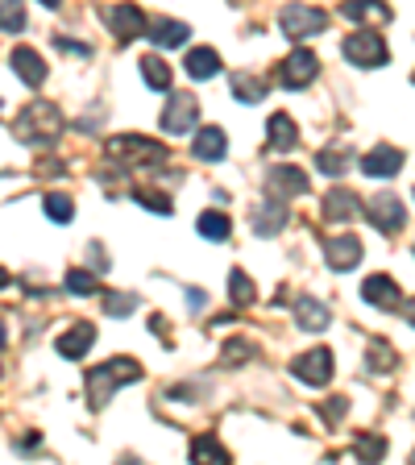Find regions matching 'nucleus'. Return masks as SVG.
Instances as JSON below:
<instances>
[{
	"instance_id": "f257e3e1",
	"label": "nucleus",
	"mask_w": 415,
	"mask_h": 465,
	"mask_svg": "<svg viewBox=\"0 0 415 465\" xmlns=\"http://www.w3.org/2000/svg\"><path fill=\"white\" fill-rule=\"evenodd\" d=\"M137 379H142V366H137L133 357H109V362L92 366L88 374H84V382H88V407L100 411L120 387H129V382H137Z\"/></svg>"
},
{
	"instance_id": "f03ea898",
	"label": "nucleus",
	"mask_w": 415,
	"mask_h": 465,
	"mask_svg": "<svg viewBox=\"0 0 415 465\" xmlns=\"http://www.w3.org/2000/svg\"><path fill=\"white\" fill-rule=\"evenodd\" d=\"M63 133V112L50 104V100H33V104H25L22 117L13 121V138L25 141V146H50V141Z\"/></svg>"
},
{
	"instance_id": "7ed1b4c3",
	"label": "nucleus",
	"mask_w": 415,
	"mask_h": 465,
	"mask_svg": "<svg viewBox=\"0 0 415 465\" xmlns=\"http://www.w3.org/2000/svg\"><path fill=\"white\" fill-rule=\"evenodd\" d=\"M109 154L117 158V163H125V166H163L166 158H171L166 146H158V141H150V138H137V133L112 138L109 141Z\"/></svg>"
},
{
	"instance_id": "20e7f679",
	"label": "nucleus",
	"mask_w": 415,
	"mask_h": 465,
	"mask_svg": "<svg viewBox=\"0 0 415 465\" xmlns=\"http://www.w3.org/2000/svg\"><path fill=\"white\" fill-rule=\"evenodd\" d=\"M340 55L349 58L353 67H386L391 63V50H386V42H383V33H374V30H358V33H349L345 42H340Z\"/></svg>"
},
{
	"instance_id": "39448f33",
	"label": "nucleus",
	"mask_w": 415,
	"mask_h": 465,
	"mask_svg": "<svg viewBox=\"0 0 415 465\" xmlns=\"http://www.w3.org/2000/svg\"><path fill=\"white\" fill-rule=\"evenodd\" d=\"M278 25H283L287 38L304 42V38H312V33L324 30L328 13L324 9H312V4H283V13H278Z\"/></svg>"
},
{
	"instance_id": "423d86ee",
	"label": "nucleus",
	"mask_w": 415,
	"mask_h": 465,
	"mask_svg": "<svg viewBox=\"0 0 415 465\" xmlns=\"http://www.w3.org/2000/svg\"><path fill=\"white\" fill-rule=\"evenodd\" d=\"M366 217H370V225L378 228V233H399V228L407 225V212H403V204H399V195H391V192H378V195H370V204L361 208Z\"/></svg>"
},
{
	"instance_id": "0eeeda50",
	"label": "nucleus",
	"mask_w": 415,
	"mask_h": 465,
	"mask_svg": "<svg viewBox=\"0 0 415 465\" xmlns=\"http://www.w3.org/2000/svg\"><path fill=\"white\" fill-rule=\"evenodd\" d=\"M320 76V58L312 55V50H291V55L283 58V67H278V84L291 87V92H299V87H307L312 79Z\"/></svg>"
},
{
	"instance_id": "6e6552de",
	"label": "nucleus",
	"mask_w": 415,
	"mask_h": 465,
	"mask_svg": "<svg viewBox=\"0 0 415 465\" xmlns=\"http://www.w3.org/2000/svg\"><path fill=\"white\" fill-rule=\"evenodd\" d=\"M291 374H296L299 382H307V387H328V382H332V353H328L324 345L307 349V353H299L296 362H291Z\"/></svg>"
},
{
	"instance_id": "1a4fd4ad",
	"label": "nucleus",
	"mask_w": 415,
	"mask_h": 465,
	"mask_svg": "<svg viewBox=\"0 0 415 465\" xmlns=\"http://www.w3.org/2000/svg\"><path fill=\"white\" fill-rule=\"evenodd\" d=\"M196 121H199V100L191 96V92H175L163 112V130L171 133V138H179V133L196 130Z\"/></svg>"
},
{
	"instance_id": "9d476101",
	"label": "nucleus",
	"mask_w": 415,
	"mask_h": 465,
	"mask_svg": "<svg viewBox=\"0 0 415 465\" xmlns=\"http://www.w3.org/2000/svg\"><path fill=\"white\" fill-rule=\"evenodd\" d=\"M361 300L370 308H383V312H399L403 308V291H399V282L391 274H370L361 282Z\"/></svg>"
},
{
	"instance_id": "9b49d317",
	"label": "nucleus",
	"mask_w": 415,
	"mask_h": 465,
	"mask_svg": "<svg viewBox=\"0 0 415 465\" xmlns=\"http://www.w3.org/2000/svg\"><path fill=\"white\" fill-rule=\"evenodd\" d=\"M253 233L258 237H274V233H283L287 225V204H283V195H262L258 204H253Z\"/></svg>"
},
{
	"instance_id": "f8f14e48",
	"label": "nucleus",
	"mask_w": 415,
	"mask_h": 465,
	"mask_svg": "<svg viewBox=\"0 0 415 465\" xmlns=\"http://www.w3.org/2000/svg\"><path fill=\"white\" fill-rule=\"evenodd\" d=\"M109 25H112L117 46H129L133 38H142L146 33V13L137 9V4H117V9L109 13Z\"/></svg>"
},
{
	"instance_id": "ddd939ff",
	"label": "nucleus",
	"mask_w": 415,
	"mask_h": 465,
	"mask_svg": "<svg viewBox=\"0 0 415 465\" xmlns=\"http://www.w3.org/2000/svg\"><path fill=\"white\" fill-rule=\"evenodd\" d=\"M320 212H324V220L349 225V220L361 217V200L353 192H345V187H332V192H324V200H320Z\"/></svg>"
},
{
	"instance_id": "4468645a",
	"label": "nucleus",
	"mask_w": 415,
	"mask_h": 465,
	"mask_svg": "<svg viewBox=\"0 0 415 465\" xmlns=\"http://www.w3.org/2000/svg\"><path fill=\"white\" fill-rule=\"evenodd\" d=\"M324 262L332 271H353L361 262V241L353 233H340V237H324Z\"/></svg>"
},
{
	"instance_id": "2eb2a0df",
	"label": "nucleus",
	"mask_w": 415,
	"mask_h": 465,
	"mask_svg": "<svg viewBox=\"0 0 415 465\" xmlns=\"http://www.w3.org/2000/svg\"><path fill=\"white\" fill-rule=\"evenodd\" d=\"M399 171H403V150H394V146H374L361 158V174H370V179H391Z\"/></svg>"
},
{
	"instance_id": "dca6fc26",
	"label": "nucleus",
	"mask_w": 415,
	"mask_h": 465,
	"mask_svg": "<svg viewBox=\"0 0 415 465\" xmlns=\"http://www.w3.org/2000/svg\"><path fill=\"white\" fill-rule=\"evenodd\" d=\"M92 345H96V328H92L88 320H84V325H71L66 333H58V341H55L58 357H66V362H79Z\"/></svg>"
},
{
	"instance_id": "f3484780",
	"label": "nucleus",
	"mask_w": 415,
	"mask_h": 465,
	"mask_svg": "<svg viewBox=\"0 0 415 465\" xmlns=\"http://www.w3.org/2000/svg\"><path fill=\"white\" fill-rule=\"evenodd\" d=\"M146 38H150L154 46L171 50V46H183L187 38H191V25L175 22V17H154V22H146Z\"/></svg>"
},
{
	"instance_id": "a211bd4d",
	"label": "nucleus",
	"mask_w": 415,
	"mask_h": 465,
	"mask_svg": "<svg viewBox=\"0 0 415 465\" xmlns=\"http://www.w3.org/2000/svg\"><path fill=\"white\" fill-rule=\"evenodd\" d=\"M191 154H196L199 163H220V158L229 154L225 130H220V125H204V130H199L196 125V146H191Z\"/></svg>"
},
{
	"instance_id": "6ab92c4d",
	"label": "nucleus",
	"mask_w": 415,
	"mask_h": 465,
	"mask_svg": "<svg viewBox=\"0 0 415 465\" xmlns=\"http://www.w3.org/2000/svg\"><path fill=\"white\" fill-rule=\"evenodd\" d=\"M9 63H13V71H17V79H22V84H30V87H42L46 84V71H50V67L42 63V55H38V50H30V46H17V50L9 55Z\"/></svg>"
},
{
	"instance_id": "aec40b11",
	"label": "nucleus",
	"mask_w": 415,
	"mask_h": 465,
	"mask_svg": "<svg viewBox=\"0 0 415 465\" xmlns=\"http://www.w3.org/2000/svg\"><path fill=\"white\" fill-rule=\"evenodd\" d=\"M266 146H270L274 154H291L299 146V130L287 112H274V117L266 121Z\"/></svg>"
},
{
	"instance_id": "412c9836",
	"label": "nucleus",
	"mask_w": 415,
	"mask_h": 465,
	"mask_svg": "<svg viewBox=\"0 0 415 465\" xmlns=\"http://www.w3.org/2000/svg\"><path fill=\"white\" fill-rule=\"evenodd\" d=\"M328 320H332V312H328V303H320L316 295H299L296 300V325L304 328V333H320V328H328Z\"/></svg>"
},
{
	"instance_id": "4be33fe9",
	"label": "nucleus",
	"mask_w": 415,
	"mask_h": 465,
	"mask_svg": "<svg viewBox=\"0 0 415 465\" xmlns=\"http://www.w3.org/2000/svg\"><path fill=\"white\" fill-rule=\"evenodd\" d=\"M340 13H345L349 22H361V25H366V22L386 25V22L394 17L386 0H345V4H340Z\"/></svg>"
},
{
	"instance_id": "5701e85b",
	"label": "nucleus",
	"mask_w": 415,
	"mask_h": 465,
	"mask_svg": "<svg viewBox=\"0 0 415 465\" xmlns=\"http://www.w3.org/2000/svg\"><path fill=\"white\" fill-rule=\"evenodd\" d=\"M266 183H270V195H307V174L299 171V166H274L270 171V179H266Z\"/></svg>"
},
{
	"instance_id": "b1692460",
	"label": "nucleus",
	"mask_w": 415,
	"mask_h": 465,
	"mask_svg": "<svg viewBox=\"0 0 415 465\" xmlns=\"http://www.w3.org/2000/svg\"><path fill=\"white\" fill-rule=\"evenodd\" d=\"M353 163H358V158H353L349 146H324V150L316 154V171L328 174V179H340Z\"/></svg>"
},
{
	"instance_id": "393cba45",
	"label": "nucleus",
	"mask_w": 415,
	"mask_h": 465,
	"mask_svg": "<svg viewBox=\"0 0 415 465\" xmlns=\"http://www.w3.org/2000/svg\"><path fill=\"white\" fill-rule=\"evenodd\" d=\"M183 67H187V76L191 79H212L220 71V55L212 50V46H196V50L187 55Z\"/></svg>"
},
{
	"instance_id": "a878e982",
	"label": "nucleus",
	"mask_w": 415,
	"mask_h": 465,
	"mask_svg": "<svg viewBox=\"0 0 415 465\" xmlns=\"http://www.w3.org/2000/svg\"><path fill=\"white\" fill-rule=\"evenodd\" d=\"M233 96H237L241 104H262L266 100V79L250 76V71H237V76H233Z\"/></svg>"
},
{
	"instance_id": "bb28decb",
	"label": "nucleus",
	"mask_w": 415,
	"mask_h": 465,
	"mask_svg": "<svg viewBox=\"0 0 415 465\" xmlns=\"http://www.w3.org/2000/svg\"><path fill=\"white\" fill-rule=\"evenodd\" d=\"M142 79L154 87V92H171V67H166V58L146 55L142 58Z\"/></svg>"
},
{
	"instance_id": "cd10ccee",
	"label": "nucleus",
	"mask_w": 415,
	"mask_h": 465,
	"mask_svg": "<svg viewBox=\"0 0 415 465\" xmlns=\"http://www.w3.org/2000/svg\"><path fill=\"white\" fill-rule=\"evenodd\" d=\"M196 228H199V237L204 241H229V233H233L225 212H204V217L196 220Z\"/></svg>"
},
{
	"instance_id": "c85d7f7f",
	"label": "nucleus",
	"mask_w": 415,
	"mask_h": 465,
	"mask_svg": "<svg viewBox=\"0 0 415 465\" xmlns=\"http://www.w3.org/2000/svg\"><path fill=\"white\" fill-rule=\"evenodd\" d=\"M42 208L55 225H71V217H75V204H71V195H63V192H50L42 200Z\"/></svg>"
},
{
	"instance_id": "c756f323",
	"label": "nucleus",
	"mask_w": 415,
	"mask_h": 465,
	"mask_svg": "<svg viewBox=\"0 0 415 465\" xmlns=\"http://www.w3.org/2000/svg\"><path fill=\"white\" fill-rule=\"evenodd\" d=\"M191 461H229V453H225V444L216 441V436H196L191 441Z\"/></svg>"
},
{
	"instance_id": "7c9ffc66",
	"label": "nucleus",
	"mask_w": 415,
	"mask_h": 465,
	"mask_svg": "<svg viewBox=\"0 0 415 465\" xmlns=\"http://www.w3.org/2000/svg\"><path fill=\"white\" fill-rule=\"evenodd\" d=\"M353 453H358V461H383L386 441L383 436H370V433H358L353 436Z\"/></svg>"
},
{
	"instance_id": "2f4dec72",
	"label": "nucleus",
	"mask_w": 415,
	"mask_h": 465,
	"mask_svg": "<svg viewBox=\"0 0 415 465\" xmlns=\"http://www.w3.org/2000/svg\"><path fill=\"white\" fill-rule=\"evenodd\" d=\"M25 30V4L22 0H0V33Z\"/></svg>"
},
{
	"instance_id": "473e14b6",
	"label": "nucleus",
	"mask_w": 415,
	"mask_h": 465,
	"mask_svg": "<svg viewBox=\"0 0 415 465\" xmlns=\"http://www.w3.org/2000/svg\"><path fill=\"white\" fill-rule=\"evenodd\" d=\"M229 295L237 308H245V303H253V295H258V287H253V279L245 271H233L229 274Z\"/></svg>"
},
{
	"instance_id": "72a5a7b5",
	"label": "nucleus",
	"mask_w": 415,
	"mask_h": 465,
	"mask_svg": "<svg viewBox=\"0 0 415 465\" xmlns=\"http://www.w3.org/2000/svg\"><path fill=\"white\" fill-rule=\"evenodd\" d=\"M104 312H109V316H129V312H137V295H129V291H109V295H104Z\"/></svg>"
},
{
	"instance_id": "f704fd0d",
	"label": "nucleus",
	"mask_w": 415,
	"mask_h": 465,
	"mask_svg": "<svg viewBox=\"0 0 415 465\" xmlns=\"http://www.w3.org/2000/svg\"><path fill=\"white\" fill-rule=\"evenodd\" d=\"M66 291H71V295H92V291H96V274L79 271V266H75V271H66Z\"/></svg>"
},
{
	"instance_id": "c9c22d12",
	"label": "nucleus",
	"mask_w": 415,
	"mask_h": 465,
	"mask_svg": "<svg viewBox=\"0 0 415 465\" xmlns=\"http://www.w3.org/2000/svg\"><path fill=\"white\" fill-rule=\"evenodd\" d=\"M370 370H394V349L386 341H370Z\"/></svg>"
},
{
	"instance_id": "e433bc0d",
	"label": "nucleus",
	"mask_w": 415,
	"mask_h": 465,
	"mask_svg": "<svg viewBox=\"0 0 415 465\" xmlns=\"http://www.w3.org/2000/svg\"><path fill=\"white\" fill-rule=\"evenodd\" d=\"M220 357H225V366H241L245 357H253V345L237 336V341H229V345H225V353H220Z\"/></svg>"
},
{
	"instance_id": "4c0bfd02",
	"label": "nucleus",
	"mask_w": 415,
	"mask_h": 465,
	"mask_svg": "<svg viewBox=\"0 0 415 465\" xmlns=\"http://www.w3.org/2000/svg\"><path fill=\"white\" fill-rule=\"evenodd\" d=\"M137 204L154 208L158 217H171V212H175V204H171V200H163V192H137Z\"/></svg>"
},
{
	"instance_id": "58836bf2",
	"label": "nucleus",
	"mask_w": 415,
	"mask_h": 465,
	"mask_svg": "<svg viewBox=\"0 0 415 465\" xmlns=\"http://www.w3.org/2000/svg\"><path fill=\"white\" fill-rule=\"evenodd\" d=\"M187 303H191V308H196V312H199V308H204V303H208V295L199 291V287H187Z\"/></svg>"
},
{
	"instance_id": "ea45409f",
	"label": "nucleus",
	"mask_w": 415,
	"mask_h": 465,
	"mask_svg": "<svg viewBox=\"0 0 415 465\" xmlns=\"http://www.w3.org/2000/svg\"><path fill=\"white\" fill-rule=\"evenodd\" d=\"M345 407H349V399H332V403H328V416H332V420H337V416H340V411H345Z\"/></svg>"
},
{
	"instance_id": "a19ab883",
	"label": "nucleus",
	"mask_w": 415,
	"mask_h": 465,
	"mask_svg": "<svg viewBox=\"0 0 415 465\" xmlns=\"http://www.w3.org/2000/svg\"><path fill=\"white\" fill-rule=\"evenodd\" d=\"M9 345V333H4V320H0V349Z\"/></svg>"
},
{
	"instance_id": "79ce46f5",
	"label": "nucleus",
	"mask_w": 415,
	"mask_h": 465,
	"mask_svg": "<svg viewBox=\"0 0 415 465\" xmlns=\"http://www.w3.org/2000/svg\"><path fill=\"white\" fill-rule=\"evenodd\" d=\"M9 282H13V279H9V271H0V291H4V287H9Z\"/></svg>"
},
{
	"instance_id": "37998d69",
	"label": "nucleus",
	"mask_w": 415,
	"mask_h": 465,
	"mask_svg": "<svg viewBox=\"0 0 415 465\" xmlns=\"http://www.w3.org/2000/svg\"><path fill=\"white\" fill-rule=\"evenodd\" d=\"M42 4H46V9H58V4H63V0H42Z\"/></svg>"
},
{
	"instance_id": "c03bdc74",
	"label": "nucleus",
	"mask_w": 415,
	"mask_h": 465,
	"mask_svg": "<svg viewBox=\"0 0 415 465\" xmlns=\"http://www.w3.org/2000/svg\"><path fill=\"white\" fill-rule=\"evenodd\" d=\"M407 316H411V325H415V303H411V308H407Z\"/></svg>"
},
{
	"instance_id": "a18cd8bd",
	"label": "nucleus",
	"mask_w": 415,
	"mask_h": 465,
	"mask_svg": "<svg viewBox=\"0 0 415 465\" xmlns=\"http://www.w3.org/2000/svg\"><path fill=\"white\" fill-rule=\"evenodd\" d=\"M411 84H415V76H411Z\"/></svg>"
},
{
	"instance_id": "49530a36",
	"label": "nucleus",
	"mask_w": 415,
	"mask_h": 465,
	"mask_svg": "<svg viewBox=\"0 0 415 465\" xmlns=\"http://www.w3.org/2000/svg\"><path fill=\"white\" fill-rule=\"evenodd\" d=\"M0 109H4V104H0Z\"/></svg>"
}]
</instances>
